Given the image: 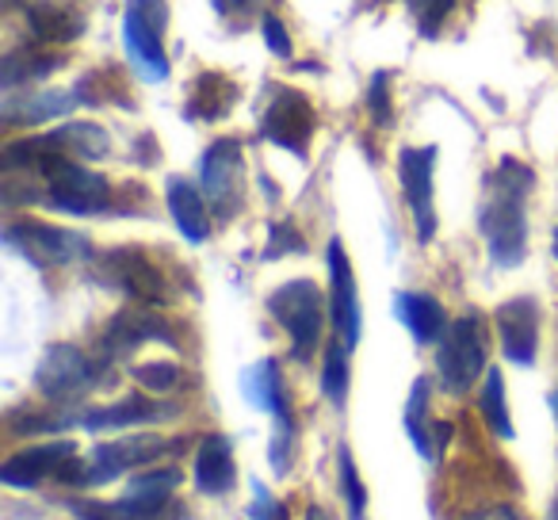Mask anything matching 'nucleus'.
<instances>
[{
	"label": "nucleus",
	"instance_id": "ea45409f",
	"mask_svg": "<svg viewBox=\"0 0 558 520\" xmlns=\"http://www.w3.org/2000/svg\"><path fill=\"white\" fill-rule=\"evenodd\" d=\"M555 410H558V398H555Z\"/></svg>",
	"mask_w": 558,
	"mask_h": 520
},
{
	"label": "nucleus",
	"instance_id": "f3484780",
	"mask_svg": "<svg viewBox=\"0 0 558 520\" xmlns=\"http://www.w3.org/2000/svg\"><path fill=\"white\" fill-rule=\"evenodd\" d=\"M395 314H398V322H405L413 341H421V344L444 341V334H448V314H444V306L428 295L402 291V295H395Z\"/></svg>",
	"mask_w": 558,
	"mask_h": 520
},
{
	"label": "nucleus",
	"instance_id": "a878e982",
	"mask_svg": "<svg viewBox=\"0 0 558 520\" xmlns=\"http://www.w3.org/2000/svg\"><path fill=\"white\" fill-rule=\"evenodd\" d=\"M349 344L337 337L326 349V372H322V387H326V398L341 410L344 398H349Z\"/></svg>",
	"mask_w": 558,
	"mask_h": 520
},
{
	"label": "nucleus",
	"instance_id": "7ed1b4c3",
	"mask_svg": "<svg viewBox=\"0 0 558 520\" xmlns=\"http://www.w3.org/2000/svg\"><path fill=\"white\" fill-rule=\"evenodd\" d=\"M43 177H47V199L58 210H70V215H96V210L108 207L111 188L104 177H96L93 169L77 165L73 157L58 154L43 165Z\"/></svg>",
	"mask_w": 558,
	"mask_h": 520
},
{
	"label": "nucleus",
	"instance_id": "f03ea898",
	"mask_svg": "<svg viewBox=\"0 0 558 520\" xmlns=\"http://www.w3.org/2000/svg\"><path fill=\"white\" fill-rule=\"evenodd\" d=\"M268 311L276 314V322L288 329L291 337V356L311 360L314 349L322 341V322H326V303L322 291L311 280H291L268 299Z\"/></svg>",
	"mask_w": 558,
	"mask_h": 520
},
{
	"label": "nucleus",
	"instance_id": "39448f33",
	"mask_svg": "<svg viewBox=\"0 0 558 520\" xmlns=\"http://www.w3.org/2000/svg\"><path fill=\"white\" fill-rule=\"evenodd\" d=\"M35 383L47 398L54 402H77L93 390L96 383V364L77 349V344H54L47 349V356L39 360Z\"/></svg>",
	"mask_w": 558,
	"mask_h": 520
},
{
	"label": "nucleus",
	"instance_id": "9b49d317",
	"mask_svg": "<svg viewBox=\"0 0 558 520\" xmlns=\"http://www.w3.org/2000/svg\"><path fill=\"white\" fill-rule=\"evenodd\" d=\"M497 337L512 364H535V344H539V311L532 299H512L497 311Z\"/></svg>",
	"mask_w": 558,
	"mask_h": 520
},
{
	"label": "nucleus",
	"instance_id": "6e6552de",
	"mask_svg": "<svg viewBox=\"0 0 558 520\" xmlns=\"http://www.w3.org/2000/svg\"><path fill=\"white\" fill-rule=\"evenodd\" d=\"M329 314H333L337 337L349 349H356L360 341V299H356V276H352L349 253L344 241H329Z\"/></svg>",
	"mask_w": 558,
	"mask_h": 520
},
{
	"label": "nucleus",
	"instance_id": "7c9ffc66",
	"mask_svg": "<svg viewBox=\"0 0 558 520\" xmlns=\"http://www.w3.org/2000/svg\"><path fill=\"white\" fill-rule=\"evenodd\" d=\"M405 4L413 9V16H417V24L425 35L440 32V24L451 16V9H456V0H405Z\"/></svg>",
	"mask_w": 558,
	"mask_h": 520
},
{
	"label": "nucleus",
	"instance_id": "2eb2a0df",
	"mask_svg": "<svg viewBox=\"0 0 558 520\" xmlns=\"http://www.w3.org/2000/svg\"><path fill=\"white\" fill-rule=\"evenodd\" d=\"M142 341L177 344L169 334V326H165L154 311H126V314H119V318L108 326V334H104V352H108V356H123V352L138 349Z\"/></svg>",
	"mask_w": 558,
	"mask_h": 520
},
{
	"label": "nucleus",
	"instance_id": "0eeeda50",
	"mask_svg": "<svg viewBox=\"0 0 558 520\" xmlns=\"http://www.w3.org/2000/svg\"><path fill=\"white\" fill-rule=\"evenodd\" d=\"M260 134L276 146L291 149L295 157H306V146H311L314 134V108L303 93L295 88H276L271 93V104L264 111Z\"/></svg>",
	"mask_w": 558,
	"mask_h": 520
},
{
	"label": "nucleus",
	"instance_id": "cd10ccee",
	"mask_svg": "<svg viewBox=\"0 0 558 520\" xmlns=\"http://www.w3.org/2000/svg\"><path fill=\"white\" fill-rule=\"evenodd\" d=\"M70 108H73V100L65 93H47V96L27 100L24 111H9V119H16V123H39V119L62 116V111H70Z\"/></svg>",
	"mask_w": 558,
	"mask_h": 520
},
{
	"label": "nucleus",
	"instance_id": "c9c22d12",
	"mask_svg": "<svg viewBox=\"0 0 558 520\" xmlns=\"http://www.w3.org/2000/svg\"><path fill=\"white\" fill-rule=\"evenodd\" d=\"M471 520H517V512L512 509H489V512H478V517Z\"/></svg>",
	"mask_w": 558,
	"mask_h": 520
},
{
	"label": "nucleus",
	"instance_id": "423d86ee",
	"mask_svg": "<svg viewBox=\"0 0 558 520\" xmlns=\"http://www.w3.org/2000/svg\"><path fill=\"white\" fill-rule=\"evenodd\" d=\"M4 238H9L12 249H20L27 261H35V265H43V268L73 265V261L88 256V245L81 233L58 230V226H47V222H32V218H27V222H12L9 230H4Z\"/></svg>",
	"mask_w": 558,
	"mask_h": 520
},
{
	"label": "nucleus",
	"instance_id": "9d476101",
	"mask_svg": "<svg viewBox=\"0 0 558 520\" xmlns=\"http://www.w3.org/2000/svg\"><path fill=\"white\" fill-rule=\"evenodd\" d=\"M203 188L218 215H233L241 207V146L233 138H222L203 157Z\"/></svg>",
	"mask_w": 558,
	"mask_h": 520
},
{
	"label": "nucleus",
	"instance_id": "a211bd4d",
	"mask_svg": "<svg viewBox=\"0 0 558 520\" xmlns=\"http://www.w3.org/2000/svg\"><path fill=\"white\" fill-rule=\"evenodd\" d=\"M172 413H177L172 406L131 395V398H123V402H111V406H100V410L81 413V425L85 428H131V425H142V421L172 418Z\"/></svg>",
	"mask_w": 558,
	"mask_h": 520
},
{
	"label": "nucleus",
	"instance_id": "c756f323",
	"mask_svg": "<svg viewBox=\"0 0 558 520\" xmlns=\"http://www.w3.org/2000/svg\"><path fill=\"white\" fill-rule=\"evenodd\" d=\"M134 379H138L146 390H154V395H169V390H177V383H180V367L177 364H142V367H134Z\"/></svg>",
	"mask_w": 558,
	"mask_h": 520
},
{
	"label": "nucleus",
	"instance_id": "473e14b6",
	"mask_svg": "<svg viewBox=\"0 0 558 520\" xmlns=\"http://www.w3.org/2000/svg\"><path fill=\"white\" fill-rule=\"evenodd\" d=\"M367 108H372L375 123L390 126V96H387V73H375L372 88H367Z\"/></svg>",
	"mask_w": 558,
	"mask_h": 520
},
{
	"label": "nucleus",
	"instance_id": "2f4dec72",
	"mask_svg": "<svg viewBox=\"0 0 558 520\" xmlns=\"http://www.w3.org/2000/svg\"><path fill=\"white\" fill-rule=\"evenodd\" d=\"M295 249H303L299 230L291 222H279V226H271V241H268V249H264V261H271V256H283V253H295Z\"/></svg>",
	"mask_w": 558,
	"mask_h": 520
},
{
	"label": "nucleus",
	"instance_id": "412c9836",
	"mask_svg": "<svg viewBox=\"0 0 558 520\" xmlns=\"http://www.w3.org/2000/svg\"><path fill=\"white\" fill-rule=\"evenodd\" d=\"M27 20H32L35 39L43 43H73L81 35V16H73L58 0H35L27 9Z\"/></svg>",
	"mask_w": 558,
	"mask_h": 520
},
{
	"label": "nucleus",
	"instance_id": "e433bc0d",
	"mask_svg": "<svg viewBox=\"0 0 558 520\" xmlns=\"http://www.w3.org/2000/svg\"><path fill=\"white\" fill-rule=\"evenodd\" d=\"M306 520H333V517H329V512H326V509H322V505H314V509H311V512H306Z\"/></svg>",
	"mask_w": 558,
	"mask_h": 520
},
{
	"label": "nucleus",
	"instance_id": "c85d7f7f",
	"mask_svg": "<svg viewBox=\"0 0 558 520\" xmlns=\"http://www.w3.org/2000/svg\"><path fill=\"white\" fill-rule=\"evenodd\" d=\"M337 459H341V489H344V497H349V517L360 520V517H364V505H367L364 482H360L356 463H352L349 448H341V456H337Z\"/></svg>",
	"mask_w": 558,
	"mask_h": 520
},
{
	"label": "nucleus",
	"instance_id": "f8f14e48",
	"mask_svg": "<svg viewBox=\"0 0 558 520\" xmlns=\"http://www.w3.org/2000/svg\"><path fill=\"white\" fill-rule=\"evenodd\" d=\"M123 35H126V47H131L134 62L142 65V73H146L149 81L169 77V58H165V47H161V24H154V16L146 12V0H134L131 9H126Z\"/></svg>",
	"mask_w": 558,
	"mask_h": 520
},
{
	"label": "nucleus",
	"instance_id": "58836bf2",
	"mask_svg": "<svg viewBox=\"0 0 558 520\" xmlns=\"http://www.w3.org/2000/svg\"><path fill=\"white\" fill-rule=\"evenodd\" d=\"M555 256H558V230H555Z\"/></svg>",
	"mask_w": 558,
	"mask_h": 520
},
{
	"label": "nucleus",
	"instance_id": "f704fd0d",
	"mask_svg": "<svg viewBox=\"0 0 558 520\" xmlns=\"http://www.w3.org/2000/svg\"><path fill=\"white\" fill-rule=\"evenodd\" d=\"M256 520H288V505L276 501V497H268L260 486H256Z\"/></svg>",
	"mask_w": 558,
	"mask_h": 520
},
{
	"label": "nucleus",
	"instance_id": "f257e3e1",
	"mask_svg": "<svg viewBox=\"0 0 558 520\" xmlns=\"http://www.w3.org/2000/svg\"><path fill=\"white\" fill-rule=\"evenodd\" d=\"M532 192V169L512 157H505L486 177V199H482V238L501 268H512L524 261L527 245V218L524 199Z\"/></svg>",
	"mask_w": 558,
	"mask_h": 520
},
{
	"label": "nucleus",
	"instance_id": "6ab92c4d",
	"mask_svg": "<svg viewBox=\"0 0 558 520\" xmlns=\"http://www.w3.org/2000/svg\"><path fill=\"white\" fill-rule=\"evenodd\" d=\"M169 210H172V218H177L180 233H184L187 241H195V245L207 241L210 210H207V203H203L199 188H195L192 180H184V177L169 180Z\"/></svg>",
	"mask_w": 558,
	"mask_h": 520
},
{
	"label": "nucleus",
	"instance_id": "4be33fe9",
	"mask_svg": "<svg viewBox=\"0 0 558 520\" xmlns=\"http://www.w3.org/2000/svg\"><path fill=\"white\" fill-rule=\"evenodd\" d=\"M241 390H245V398L256 406V410H276L279 402H283V379H279V367L276 360H260V364H253L245 375H241Z\"/></svg>",
	"mask_w": 558,
	"mask_h": 520
},
{
	"label": "nucleus",
	"instance_id": "4468645a",
	"mask_svg": "<svg viewBox=\"0 0 558 520\" xmlns=\"http://www.w3.org/2000/svg\"><path fill=\"white\" fill-rule=\"evenodd\" d=\"M108 273H111V280H116L131 299H138V303H149V306L165 303L161 273L149 265L138 249H116V253L108 256Z\"/></svg>",
	"mask_w": 558,
	"mask_h": 520
},
{
	"label": "nucleus",
	"instance_id": "aec40b11",
	"mask_svg": "<svg viewBox=\"0 0 558 520\" xmlns=\"http://www.w3.org/2000/svg\"><path fill=\"white\" fill-rule=\"evenodd\" d=\"M81 520H187L184 509L177 501H165V505H134L126 497L119 501L104 505V501H73L70 505Z\"/></svg>",
	"mask_w": 558,
	"mask_h": 520
},
{
	"label": "nucleus",
	"instance_id": "b1692460",
	"mask_svg": "<svg viewBox=\"0 0 558 520\" xmlns=\"http://www.w3.org/2000/svg\"><path fill=\"white\" fill-rule=\"evenodd\" d=\"M180 482V471H172V467H165V471H149V474H138V479H131V486H126V501L134 505H165L172 501V489H177Z\"/></svg>",
	"mask_w": 558,
	"mask_h": 520
},
{
	"label": "nucleus",
	"instance_id": "5701e85b",
	"mask_svg": "<svg viewBox=\"0 0 558 520\" xmlns=\"http://www.w3.org/2000/svg\"><path fill=\"white\" fill-rule=\"evenodd\" d=\"M405 433H410V440L417 444V451L425 459L440 456V448H436V440H433V421H428V379L413 383L410 406H405Z\"/></svg>",
	"mask_w": 558,
	"mask_h": 520
},
{
	"label": "nucleus",
	"instance_id": "dca6fc26",
	"mask_svg": "<svg viewBox=\"0 0 558 520\" xmlns=\"http://www.w3.org/2000/svg\"><path fill=\"white\" fill-rule=\"evenodd\" d=\"M195 482L203 494H230L238 482V467H233V451L226 436H207L195 451Z\"/></svg>",
	"mask_w": 558,
	"mask_h": 520
},
{
	"label": "nucleus",
	"instance_id": "4c0bfd02",
	"mask_svg": "<svg viewBox=\"0 0 558 520\" xmlns=\"http://www.w3.org/2000/svg\"><path fill=\"white\" fill-rule=\"evenodd\" d=\"M550 520H558V497H555V505H550Z\"/></svg>",
	"mask_w": 558,
	"mask_h": 520
},
{
	"label": "nucleus",
	"instance_id": "393cba45",
	"mask_svg": "<svg viewBox=\"0 0 558 520\" xmlns=\"http://www.w3.org/2000/svg\"><path fill=\"white\" fill-rule=\"evenodd\" d=\"M482 418L494 428L501 440H512V421H509V406H505V379L497 367H489L486 383H482Z\"/></svg>",
	"mask_w": 558,
	"mask_h": 520
},
{
	"label": "nucleus",
	"instance_id": "1a4fd4ad",
	"mask_svg": "<svg viewBox=\"0 0 558 520\" xmlns=\"http://www.w3.org/2000/svg\"><path fill=\"white\" fill-rule=\"evenodd\" d=\"M433 169H436V149H402L398 157V172H402L405 199H410L413 222H417V238L433 241L436 233V207H433Z\"/></svg>",
	"mask_w": 558,
	"mask_h": 520
},
{
	"label": "nucleus",
	"instance_id": "20e7f679",
	"mask_svg": "<svg viewBox=\"0 0 558 520\" xmlns=\"http://www.w3.org/2000/svg\"><path fill=\"white\" fill-rule=\"evenodd\" d=\"M436 367H440V379L448 390H466L482 372H486V337H482L478 318H459L456 326H448L440 341V356H436Z\"/></svg>",
	"mask_w": 558,
	"mask_h": 520
},
{
	"label": "nucleus",
	"instance_id": "72a5a7b5",
	"mask_svg": "<svg viewBox=\"0 0 558 520\" xmlns=\"http://www.w3.org/2000/svg\"><path fill=\"white\" fill-rule=\"evenodd\" d=\"M264 43H268V50L271 55H279V58H291V39H288V27L279 24L276 16H264Z\"/></svg>",
	"mask_w": 558,
	"mask_h": 520
},
{
	"label": "nucleus",
	"instance_id": "ddd939ff",
	"mask_svg": "<svg viewBox=\"0 0 558 520\" xmlns=\"http://www.w3.org/2000/svg\"><path fill=\"white\" fill-rule=\"evenodd\" d=\"M77 456L73 440H54V444H39V448H24L9 459V463L0 467V482H9V486L24 489V486H39L43 479H50L62 471L70 459Z\"/></svg>",
	"mask_w": 558,
	"mask_h": 520
},
{
	"label": "nucleus",
	"instance_id": "bb28decb",
	"mask_svg": "<svg viewBox=\"0 0 558 520\" xmlns=\"http://www.w3.org/2000/svg\"><path fill=\"white\" fill-rule=\"evenodd\" d=\"M54 138L62 142L65 149H73V154H81V157H104L108 154V134L100 131V126H93V123H70V126H62V131H54Z\"/></svg>",
	"mask_w": 558,
	"mask_h": 520
}]
</instances>
